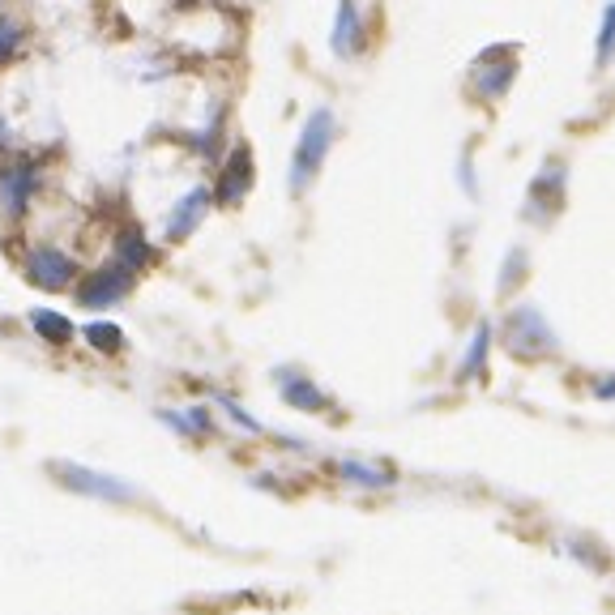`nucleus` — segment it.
<instances>
[{"label": "nucleus", "instance_id": "f257e3e1", "mask_svg": "<svg viewBox=\"0 0 615 615\" xmlns=\"http://www.w3.org/2000/svg\"><path fill=\"white\" fill-rule=\"evenodd\" d=\"M334 133H338V120L329 107H317V112L304 120L295 154H291V193H304V188L317 180V171L325 167V154L334 146Z\"/></svg>", "mask_w": 615, "mask_h": 615}, {"label": "nucleus", "instance_id": "4be33fe9", "mask_svg": "<svg viewBox=\"0 0 615 615\" xmlns=\"http://www.w3.org/2000/svg\"><path fill=\"white\" fill-rule=\"evenodd\" d=\"M13 146H18V137H13V129H9V120L0 116V154H13Z\"/></svg>", "mask_w": 615, "mask_h": 615}, {"label": "nucleus", "instance_id": "4468645a", "mask_svg": "<svg viewBox=\"0 0 615 615\" xmlns=\"http://www.w3.org/2000/svg\"><path fill=\"white\" fill-rule=\"evenodd\" d=\"M487 351H492V325H479L475 329V342L466 346V355H462V368H457V381H475V376L487 372Z\"/></svg>", "mask_w": 615, "mask_h": 615}, {"label": "nucleus", "instance_id": "f8f14e48", "mask_svg": "<svg viewBox=\"0 0 615 615\" xmlns=\"http://www.w3.org/2000/svg\"><path fill=\"white\" fill-rule=\"evenodd\" d=\"M116 261L129 265V270H146V265L154 261V248H150V240L137 227H124L116 235Z\"/></svg>", "mask_w": 615, "mask_h": 615}, {"label": "nucleus", "instance_id": "20e7f679", "mask_svg": "<svg viewBox=\"0 0 615 615\" xmlns=\"http://www.w3.org/2000/svg\"><path fill=\"white\" fill-rule=\"evenodd\" d=\"M133 278H137V270H129V265H120L112 257V265H103V270H94L86 282H77V304L82 308H116L120 299L133 291Z\"/></svg>", "mask_w": 615, "mask_h": 615}, {"label": "nucleus", "instance_id": "39448f33", "mask_svg": "<svg viewBox=\"0 0 615 615\" xmlns=\"http://www.w3.org/2000/svg\"><path fill=\"white\" fill-rule=\"evenodd\" d=\"M513 47L509 43H500V47H487V52H479L475 60V73H470V82H475V94L487 103H496L509 94L513 86V77H517V65H513Z\"/></svg>", "mask_w": 615, "mask_h": 615}, {"label": "nucleus", "instance_id": "9b49d317", "mask_svg": "<svg viewBox=\"0 0 615 615\" xmlns=\"http://www.w3.org/2000/svg\"><path fill=\"white\" fill-rule=\"evenodd\" d=\"M329 47L334 56L351 60L364 52V18H359L355 0H338V13H334V35H329Z\"/></svg>", "mask_w": 615, "mask_h": 615}, {"label": "nucleus", "instance_id": "423d86ee", "mask_svg": "<svg viewBox=\"0 0 615 615\" xmlns=\"http://www.w3.org/2000/svg\"><path fill=\"white\" fill-rule=\"evenodd\" d=\"M26 278L35 282V287H43V291H65V287H73L77 265H73L69 252L43 244V248H35L26 257Z\"/></svg>", "mask_w": 615, "mask_h": 615}, {"label": "nucleus", "instance_id": "7ed1b4c3", "mask_svg": "<svg viewBox=\"0 0 615 615\" xmlns=\"http://www.w3.org/2000/svg\"><path fill=\"white\" fill-rule=\"evenodd\" d=\"M504 342L513 346L517 355H551L556 351V329L547 325V317L534 304H522L504 317Z\"/></svg>", "mask_w": 615, "mask_h": 615}, {"label": "nucleus", "instance_id": "dca6fc26", "mask_svg": "<svg viewBox=\"0 0 615 615\" xmlns=\"http://www.w3.org/2000/svg\"><path fill=\"white\" fill-rule=\"evenodd\" d=\"M82 338L94 346V351H103V355L124 351V329H120L116 321H90V325L82 329Z\"/></svg>", "mask_w": 615, "mask_h": 615}, {"label": "nucleus", "instance_id": "6e6552de", "mask_svg": "<svg viewBox=\"0 0 615 615\" xmlns=\"http://www.w3.org/2000/svg\"><path fill=\"white\" fill-rule=\"evenodd\" d=\"M252 188V150L248 146H235L227 154L223 171H218V188H214V201L218 205H240Z\"/></svg>", "mask_w": 615, "mask_h": 615}, {"label": "nucleus", "instance_id": "f3484780", "mask_svg": "<svg viewBox=\"0 0 615 615\" xmlns=\"http://www.w3.org/2000/svg\"><path fill=\"white\" fill-rule=\"evenodd\" d=\"M598 65H611L615 60V0L603 9V26H598V52H594Z\"/></svg>", "mask_w": 615, "mask_h": 615}, {"label": "nucleus", "instance_id": "6ab92c4d", "mask_svg": "<svg viewBox=\"0 0 615 615\" xmlns=\"http://www.w3.org/2000/svg\"><path fill=\"white\" fill-rule=\"evenodd\" d=\"M218 406H223L227 415H231L235 423H240L244 432H252V436H261V432H265V423H257V419H252V415H248V410H244L240 402H231V398H218Z\"/></svg>", "mask_w": 615, "mask_h": 615}, {"label": "nucleus", "instance_id": "a211bd4d", "mask_svg": "<svg viewBox=\"0 0 615 615\" xmlns=\"http://www.w3.org/2000/svg\"><path fill=\"white\" fill-rule=\"evenodd\" d=\"M526 278V248H509V261L500 265V291H513Z\"/></svg>", "mask_w": 615, "mask_h": 615}, {"label": "nucleus", "instance_id": "f03ea898", "mask_svg": "<svg viewBox=\"0 0 615 615\" xmlns=\"http://www.w3.org/2000/svg\"><path fill=\"white\" fill-rule=\"evenodd\" d=\"M52 475L69 487L77 496H94V500H112V504H129L141 492L129 479H116V475H103V470H90V466H77V462H52L47 466Z\"/></svg>", "mask_w": 615, "mask_h": 615}, {"label": "nucleus", "instance_id": "aec40b11", "mask_svg": "<svg viewBox=\"0 0 615 615\" xmlns=\"http://www.w3.org/2000/svg\"><path fill=\"white\" fill-rule=\"evenodd\" d=\"M18 43H22V26L13 18H0V60L18 52Z\"/></svg>", "mask_w": 615, "mask_h": 615}, {"label": "nucleus", "instance_id": "ddd939ff", "mask_svg": "<svg viewBox=\"0 0 615 615\" xmlns=\"http://www.w3.org/2000/svg\"><path fill=\"white\" fill-rule=\"evenodd\" d=\"M30 325H35V334L43 342H52V346H69L73 334H77L73 321L60 317V312H52V308H35V312H30Z\"/></svg>", "mask_w": 615, "mask_h": 615}, {"label": "nucleus", "instance_id": "0eeeda50", "mask_svg": "<svg viewBox=\"0 0 615 615\" xmlns=\"http://www.w3.org/2000/svg\"><path fill=\"white\" fill-rule=\"evenodd\" d=\"M35 193H39V167L30 159H18L13 167L0 171V201H5L9 218H22Z\"/></svg>", "mask_w": 615, "mask_h": 615}, {"label": "nucleus", "instance_id": "1a4fd4ad", "mask_svg": "<svg viewBox=\"0 0 615 615\" xmlns=\"http://www.w3.org/2000/svg\"><path fill=\"white\" fill-rule=\"evenodd\" d=\"M210 201H214V193L205 184H197V188H188V193L176 201V210H171V218H167V240L171 244H180V240H188L197 227H201V218L210 214Z\"/></svg>", "mask_w": 615, "mask_h": 615}, {"label": "nucleus", "instance_id": "412c9836", "mask_svg": "<svg viewBox=\"0 0 615 615\" xmlns=\"http://www.w3.org/2000/svg\"><path fill=\"white\" fill-rule=\"evenodd\" d=\"M159 419L167 423L171 432H180V436H197L193 428V419H188V410H159Z\"/></svg>", "mask_w": 615, "mask_h": 615}, {"label": "nucleus", "instance_id": "5701e85b", "mask_svg": "<svg viewBox=\"0 0 615 615\" xmlns=\"http://www.w3.org/2000/svg\"><path fill=\"white\" fill-rule=\"evenodd\" d=\"M594 398H615V372L603 376V381H594Z\"/></svg>", "mask_w": 615, "mask_h": 615}, {"label": "nucleus", "instance_id": "9d476101", "mask_svg": "<svg viewBox=\"0 0 615 615\" xmlns=\"http://www.w3.org/2000/svg\"><path fill=\"white\" fill-rule=\"evenodd\" d=\"M278 393H282V402L295 406V410H308V415H321V410H329V398L312 385V376L304 372H291V368H278Z\"/></svg>", "mask_w": 615, "mask_h": 615}, {"label": "nucleus", "instance_id": "2eb2a0df", "mask_svg": "<svg viewBox=\"0 0 615 615\" xmlns=\"http://www.w3.org/2000/svg\"><path fill=\"white\" fill-rule=\"evenodd\" d=\"M338 475L346 483H355V487H372V492H385V487H393V475L389 470H376L368 462H355V457H346V462H338Z\"/></svg>", "mask_w": 615, "mask_h": 615}]
</instances>
